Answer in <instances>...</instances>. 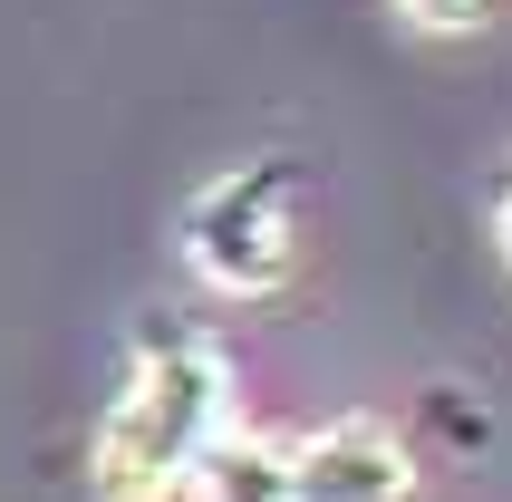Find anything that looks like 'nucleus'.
<instances>
[{"label": "nucleus", "mask_w": 512, "mask_h": 502, "mask_svg": "<svg viewBox=\"0 0 512 502\" xmlns=\"http://www.w3.org/2000/svg\"><path fill=\"white\" fill-rule=\"evenodd\" d=\"M232 435V358L203 329H145L116 406L97 416V502H174L194 493V464Z\"/></svg>", "instance_id": "f257e3e1"}, {"label": "nucleus", "mask_w": 512, "mask_h": 502, "mask_svg": "<svg viewBox=\"0 0 512 502\" xmlns=\"http://www.w3.org/2000/svg\"><path fill=\"white\" fill-rule=\"evenodd\" d=\"M184 261H194L213 290H232V300H271V290L300 271V174H290L281 155L223 165L184 203Z\"/></svg>", "instance_id": "f03ea898"}, {"label": "nucleus", "mask_w": 512, "mask_h": 502, "mask_svg": "<svg viewBox=\"0 0 512 502\" xmlns=\"http://www.w3.org/2000/svg\"><path fill=\"white\" fill-rule=\"evenodd\" d=\"M290 474H300V502H416V454L377 416H339L319 435H300Z\"/></svg>", "instance_id": "7ed1b4c3"}, {"label": "nucleus", "mask_w": 512, "mask_h": 502, "mask_svg": "<svg viewBox=\"0 0 512 502\" xmlns=\"http://www.w3.org/2000/svg\"><path fill=\"white\" fill-rule=\"evenodd\" d=\"M194 502H300L290 445H281V435H252V425H232L223 445L194 464Z\"/></svg>", "instance_id": "20e7f679"}, {"label": "nucleus", "mask_w": 512, "mask_h": 502, "mask_svg": "<svg viewBox=\"0 0 512 502\" xmlns=\"http://www.w3.org/2000/svg\"><path fill=\"white\" fill-rule=\"evenodd\" d=\"M416 29H484L493 20V0H397Z\"/></svg>", "instance_id": "39448f33"}, {"label": "nucleus", "mask_w": 512, "mask_h": 502, "mask_svg": "<svg viewBox=\"0 0 512 502\" xmlns=\"http://www.w3.org/2000/svg\"><path fill=\"white\" fill-rule=\"evenodd\" d=\"M493 232H503V261H512V184H503V213H493Z\"/></svg>", "instance_id": "423d86ee"}]
</instances>
